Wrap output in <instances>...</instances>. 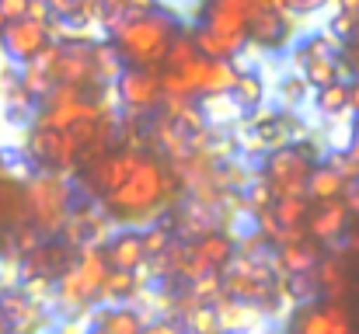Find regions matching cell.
Segmentation results:
<instances>
[{
  "label": "cell",
  "instance_id": "6da1fadb",
  "mask_svg": "<svg viewBox=\"0 0 359 334\" xmlns=\"http://www.w3.org/2000/svg\"><path fill=\"white\" fill-rule=\"evenodd\" d=\"M175 35H178V21L164 11H147V14L112 21V49L133 70H161Z\"/></svg>",
  "mask_w": 359,
  "mask_h": 334
},
{
  "label": "cell",
  "instance_id": "7a4b0ae2",
  "mask_svg": "<svg viewBox=\"0 0 359 334\" xmlns=\"http://www.w3.org/2000/svg\"><path fill=\"white\" fill-rule=\"evenodd\" d=\"M171 188L175 185L168 178V167L161 160L143 157L119 188L112 195H105V209L116 213L119 220H143V216H154L161 209V202L171 195Z\"/></svg>",
  "mask_w": 359,
  "mask_h": 334
},
{
  "label": "cell",
  "instance_id": "3957f363",
  "mask_svg": "<svg viewBox=\"0 0 359 334\" xmlns=\"http://www.w3.org/2000/svg\"><path fill=\"white\" fill-rule=\"evenodd\" d=\"M74 206V185L70 178L56 171H35L25 181V209L32 216V226L46 237H60L63 226L70 220Z\"/></svg>",
  "mask_w": 359,
  "mask_h": 334
},
{
  "label": "cell",
  "instance_id": "277c9868",
  "mask_svg": "<svg viewBox=\"0 0 359 334\" xmlns=\"http://www.w3.org/2000/svg\"><path fill=\"white\" fill-rule=\"evenodd\" d=\"M109 265H105V254L98 247H81L77 258L70 261V268L56 279V296L63 307L70 310H84L88 303L98 300L105 279H109Z\"/></svg>",
  "mask_w": 359,
  "mask_h": 334
},
{
  "label": "cell",
  "instance_id": "5b68a950",
  "mask_svg": "<svg viewBox=\"0 0 359 334\" xmlns=\"http://www.w3.org/2000/svg\"><path fill=\"white\" fill-rule=\"evenodd\" d=\"M311 153L304 146H286L276 153H265V174L262 181L272 192V202L279 199H307V178H311Z\"/></svg>",
  "mask_w": 359,
  "mask_h": 334
},
{
  "label": "cell",
  "instance_id": "8992f818",
  "mask_svg": "<svg viewBox=\"0 0 359 334\" xmlns=\"http://www.w3.org/2000/svg\"><path fill=\"white\" fill-rule=\"evenodd\" d=\"M116 95H119V105L129 115H147V111L161 109L164 105L161 70H133V67H126L122 77L116 81Z\"/></svg>",
  "mask_w": 359,
  "mask_h": 334
},
{
  "label": "cell",
  "instance_id": "52a82bcc",
  "mask_svg": "<svg viewBox=\"0 0 359 334\" xmlns=\"http://www.w3.org/2000/svg\"><path fill=\"white\" fill-rule=\"evenodd\" d=\"M49 46V25H39V21H11L0 28V53L14 63V67H25L32 63L42 49Z\"/></svg>",
  "mask_w": 359,
  "mask_h": 334
},
{
  "label": "cell",
  "instance_id": "ba28073f",
  "mask_svg": "<svg viewBox=\"0 0 359 334\" xmlns=\"http://www.w3.org/2000/svg\"><path fill=\"white\" fill-rule=\"evenodd\" d=\"M140 160H143V157H140V150L105 153L102 160H95V164L88 167V174H84V188H88L95 199H105V195H112L122 181H126L133 171H136V164H140Z\"/></svg>",
  "mask_w": 359,
  "mask_h": 334
},
{
  "label": "cell",
  "instance_id": "9c48e42d",
  "mask_svg": "<svg viewBox=\"0 0 359 334\" xmlns=\"http://www.w3.org/2000/svg\"><path fill=\"white\" fill-rule=\"evenodd\" d=\"M91 46L95 42H60V60L53 67V81L56 84H70V88H98L95 81V60H91Z\"/></svg>",
  "mask_w": 359,
  "mask_h": 334
},
{
  "label": "cell",
  "instance_id": "30bf717a",
  "mask_svg": "<svg viewBox=\"0 0 359 334\" xmlns=\"http://www.w3.org/2000/svg\"><path fill=\"white\" fill-rule=\"evenodd\" d=\"M199 28L224 39H248V11L234 0H206Z\"/></svg>",
  "mask_w": 359,
  "mask_h": 334
},
{
  "label": "cell",
  "instance_id": "8fae6325",
  "mask_svg": "<svg viewBox=\"0 0 359 334\" xmlns=\"http://www.w3.org/2000/svg\"><path fill=\"white\" fill-rule=\"evenodd\" d=\"M353 317L346 310V303H321V307H307L297 321V334H353Z\"/></svg>",
  "mask_w": 359,
  "mask_h": 334
},
{
  "label": "cell",
  "instance_id": "7c38bea8",
  "mask_svg": "<svg viewBox=\"0 0 359 334\" xmlns=\"http://www.w3.org/2000/svg\"><path fill=\"white\" fill-rule=\"evenodd\" d=\"M105 111L98 102H70V105H60V109H42L35 115V125L39 129H53V132H67L81 122H102Z\"/></svg>",
  "mask_w": 359,
  "mask_h": 334
},
{
  "label": "cell",
  "instance_id": "4fadbf2b",
  "mask_svg": "<svg viewBox=\"0 0 359 334\" xmlns=\"http://www.w3.org/2000/svg\"><path fill=\"white\" fill-rule=\"evenodd\" d=\"M105 265L112 272H140L147 265V254H143V240H140V230H122L116 233L109 244H105Z\"/></svg>",
  "mask_w": 359,
  "mask_h": 334
},
{
  "label": "cell",
  "instance_id": "5bb4252c",
  "mask_svg": "<svg viewBox=\"0 0 359 334\" xmlns=\"http://www.w3.org/2000/svg\"><path fill=\"white\" fill-rule=\"evenodd\" d=\"M286 39H290V18H279V14L265 11L262 4H255L248 11V42H258L265 49H276Z\"/></svg>",
  "mask_w": 359,
  "mask_h": 334
},
{
  "label": "cell",
  "instance_id": "9a60e30c",
  "mask_svg": "<svg viewBox=\"0 0 359 334\" xmlns=\"http://www.w3.org/2000/svg\"><path fill=\"white\" fill-rule=\"evenodd\" d=\"M346 220H349V209H346V202L339 199V202H325L311 220H307V233L314 237V240H325V244H335L342 233H346Z\"/></svg>",
  "mask_w": 359,
  "mask_h": 334
},
{
  "label": "cell",
  "instance_id": "2e32d148",
  "mask_svg": "<svg viewBox=\"0 0 359 334\" xmlns=\"http://www.w3.org/2000/svg\"><path fill=\"white\" fill-rule=\"evenodd\" d=\"M318 261H321L318 247H314L311 240H297V244L279 247V254H276V272L286 275V279H293V275H311V268H318Z\"/></svg>",
  "mask_w": 359,
  "mask_h": 334
},
{
  "label": "cell",
  "instance_id": "e0dca14e",
  "mask_svg": "<svg viewBox=\"0 0 359 334\" xmlns=\"http://www.w3.org/2000/svg\"><path fill=\"white\" fill-rule=\"evenodd\" d=\"M192 46H196V53H199L203 60L220 63V60L241 56V49L248 46V39H224V35H213V32H206V28H196V32H192Z\"/></svg>",
  "mask_w": 359,
  "mask_h": 334
},
{
  "label": "cell",
  "instance_id": "ac0fdd59",
  "mask_svg": "<svg viewBox=\"0 0 359 334\" xmlns=\"http://www.w3.org/2000/svg\"><path fill=\"white\" fill-rule=\"evenodd\" d=\"M241 70L234 60H220V63H210L206 60V74H203V84H199V98H220V95H231L234 84H238Z\"/></svg>",
  "mask_w": 359,
  "mask_h": 334
},
{
  "label": "cell",
  "instance_id": "d6986e66",
  "mask_svg": "<svg viewBox=\"0 0 359 334\" xmlns=\"http://www.w3.org/2000/svg\"><path fill=\"white\" fill-rule=\"evenodd\" d=\"M346 181L328 167V164H314L311 167V178H307V199H314V202H339L342 195H346Z\"/></svg>",
  "mask_w": 359,
  "mask_h": 334
},
{
  "label": "cell",
  "instance_id": "ffe728a7",
  "mask_svg": "<svg viewBox=\"0 0 359 334\" xmlns=\"http://www.w3.org/2000/svg\"><path fill=\"white\" fill-rule=\"evenodd\" d=\"M95 328L102 334H140L143 331V317L129 303L126 307H105V310L95 314Z\"/></svg>",
  "mask_w": 359,
  "mask_h": 334
},
{
  "label": "cell",
  "instance_id": "44dd1931",
  "mask_svg": "<svg viewBox=\"0 0 359 334\" xmlns=\"http://www.w3.org/2000/svg\"><path fill=\"white\" fill-rule=\"evenodd\" d=\"M314 286L328 296L325 303H342V293H346V268H342V258L339 254H328L325 261H318V279Z\"/></svg>",
  "mask_w": 359,
  "mask_h": 334
},
{
  "label": "cell",
  "instance_id": "7402d4cb",
  "mask_svg": "<svg viewBox=\"0 0 359 334\" xmlns=\"http://www.w3.org/2000/svg\"><path fill=\"white\" fill-rule=\"evenodd\" d=\"M213 310H217V321H220L224 334L244 331V328H251L258 321V310L251 303H238V300H220V303H213Z\"/></svg>",
  "mask_w": 359,
  "mask_h": 334
},
{
  "label": "cell",
  "instance_id": "603a6c76",
  "mask_svg": "<svg viewBox=\"0 0 359 334\" xmlns=\"http://www.w3.org/2000/svg\"><path fill=\"white\" fill-rule=\"evenodd\" d=\"M136 293H140V279H136L133 272H109V279H105L98 300H105L109 307H126Z\"/></svg>",
  "mask_w": 359,
  "mask_h": 334
},
{
  "label": "cell",
  "instance_id": "cb8c5ba5",
  "mask_svg": "<svg viewBox=\"0 0 359 334\" xmlns=\"http://www.w3.org/2000/svg\"><path fill=\"white\" fill-rule=\"evenodd\" d=\"M231 98H234V105H238L241 111L258 109L262 98H265V84H262V77H258L255 70H241L238 84H234V91H231Z\"/></svg>",
  "mask_w": 359,
  "mask_h": 334
},
{
  "label": "cell",
  "instance_id": "d4e9b609",
  "mask_svg": "<svg viewBox=\"0 0 359 334\" xmlns=\"http://www.w3.org/2000/svg\"><path fill=\"white\" fill-rule=\"evenodd\" d=\"M314 105H318V111H321L325 118H335V115L349 111V84L339 81V84H332V88H321Z\"/></svg>",
  "mask_w": 359,
  "mask_h": 334
},
{
  "label": "cell",
  "instance_id": "484cf974",
  "mask_svg": "<svg viewBox=\"0 0 359 334\" xmlns=\"http://www.w3.org/2000/svg\"><path fill=\"white\" fill-rule=\"evenodd\" d=\"M192 60H199V53H196V46H192V35H175V42H171V49H168V56H164V63H161V70H171V74H178L182 67H189Z\"/></svg>",
  "mask_w": 359,
  "mask_h": 334
},
{
  "label": "cell",
  "instance_id": "4316f807",
  "mask_svg": "<svg viewBox=\"0 0 359 334\" xmlns=\"http://www.w3.org/2000/svg\"><path fill=\"white\" fill-rule=\"evenodd\" d=\"M272 216L283 230L304 226L307 223V199H279V202H272Z\"/></svg>",
  "mask_w": 359,
  "mask_h": 334
},
{
  "label": "cell",
  "instance_id": "83f0119b",
  "mask_svg": "<svg viewBox=\"0 0 359 334\" xmlns=\"http://www.w3.org/2000/svg\"><path fill=\"white\" fill-rule=\"evenodd\" d=\"M307 95H311V88H307V81H304V77L290 74V77H283V81H279V105H283L286 111H293L297 105H304V102H307Z\"/></svg>",
  "mask_w": 359,
  "mask_h": 334
},
{
  "label": "cell",
  "instance_id": "f1b7e54d",
  "mask_svg": "<svg viewBox=\"0 0 359 334\" xmlns=\"http://www.w3.org/2000/svg\"><path fill=\"white\" fill-rule=\"evenodd\" d=\"M140 240H143V254H147V261H150V258H161V254L171 247V233H168V226H157V223H150L147 230H140Z\"/></svg>",
  "mask_w": 359,
  "mask_h": 334
},
{
  "label": "cell",
  "instance_id": "f546056e",
  "mask_svg": "<svg viewBox=\"0 0 359 334\" xmlns=\"http://www.w3.org/2000/svg\"><path fill=\"white\" fill-rule=\"evenodd\" d=\"M248 206H251V213H262V209H269L272 206V192H269V185L258 178L251 188H248V199H244Z\"/></svg>",
  "mask_w": 359,
  "mask_h": 334
},
{
  "label": "cell",
  "instance_id": "4dcf8cb0",
  "mask_svg": "<svg viewBox=\"0 0 359 334\" xmlns=\"http://www.w3.org/2000/svg\"><path fill=\"white\" fill-rule=\"evenodd\" d=\"M28 4H32V0H0V18H4V25L21 21V18L28 14Z\"/></svg>",
  "mask_w": 359,
  "mask_h": 334
},
{
  "label": "cell",
  "instance_id": "1f68e13d",
  "mask_svg": "<svg viewBox=\"0 0 359 334\" xmlns=\"http://www.w3.org/2000/svg\"><path fill=\"white\" fill-rule=\"evenodd\" d=\"M356 25H359V18L356 14H346V11H339V14H335V21H332V28H335V35H339V39L356 35Z\"/></svg>",
  "mask_w": 359,
  "mask_h": 334
},
{
  "label": "cell",
  "instance_id": "d6a6232c",
  "mask_svg": "<svg viewBox=\"0 0 359 334\" xmlns=\"http://www.w3.org/2000/svg\"><path fill=\"white\" fill-rule=\"evenodd\" d=\"M140 334H185L178 321H154V324H143Z\"/></svg>",
  "mask_w": 359,
  "mask_h": 334
},
{
  "label": "cell",
  "instance_id": "836d02e7",
  "mask_svg": "<svg viewBox=\"0 0 359 334\" xmlns=\"http://www.w3.org/2000/svg\"><path fill=\"white\" fill-rule=\"evenodd\" d=\"M328 0H286V7H290V14H311V11H318V7H325Z\"/></svg>",
  "mask_w": 359,
  "mask_h": 334
},
{
  "label": "cell",
  "instance_id": "e575fe53",
  "mask_svg": "<svg viewBox=\"0 0 359 334\" xmlns=\"http://www.w3.org/2000/svg\"><path fill=\"white\" fill-rule=\"evenodd\" d=\"M349 111L359 118V81H353V84H349Z\"/></svg>",
  "mask_w": 359,
  "mask_h": 334
},
{
  "label": "cell",
  "instance_id": "d590c367",
  "mask_svg": "<svg viewBox=\"0 0 359 334\" xmlns=\"http://www.w3.org/2000/svg\"><path fill=\"white\" fill-rule=\"evenodd\" d=\"M349 157L359 164V118L353 122V143H349Z\"/></svg>",
  "mask_w": 359,
  "mask_h": 334
},
{
  "label": "cell",
  "instance_id": "8d00e7d4",
  "mask_svg": "<svg viewBox=\"0 0 359 334\" xmlns=\"http://www.w3.org/2000/svg\"><path fill=\"white\" fill-rule=\"evenodd\" d=\"M339 11H346V14H356V18H359V0H339Z\"/></svg>",
  "mask_w": 359,
  "mask_h": 334
},
{
  "label": "cell",
  "instance_id": "74e56055",
  "mask_svg": "<svg viewBox=\"0 0 359 334\" xmlns=\"http://www.w3.org/2000/svg\"><path fill=\"white\" fill-rule=\"evenodd\" d=\"M234 4H241V7H244V11H251V7H255V4H258V0H234Z\"/></svg>",
  "mask_w": 359,
  "mask_h": 334
},
{
  "label": "cell",
  "instance_id": "f35d334b",
  "mask_svg": "<svg viewBox=\"0 0 359 334\" xmlns=\"http://www.w3.org/2000/svg\"><path fill=\"white\" fill-rule=\"evenodd\" d=\"M0 220H4V195H0Z\"/></svg>",
  "mask_w": 359,
  "mask_h": 334
},
{
  "label": "cell",
  "instance_id": "ab89813d",
  "mask_svg": "<svg viewBox=\"0 0 359 334\" xmlns=\"http://www.w3.org/2000/svg\"><path fill=\"white\" fill-rule=\"evenodd\" d=\"M88 334H102V331H98V328H91V331H88Z\"/></svg>",
  "mask_w": 359,
  "mask_h": 334
},
{
  "label": "cell",
  "instance_id": "60d3db41",
  "mask_svg": "<svg viewBox=\"0 0 359 334\" xmlns=\"http://www.w3.org/2000/svg\"><path fill=\"white\" fill-rule=\"evenodd\" d=\"M0 293H4V289H0Z\"/></svg>",
  "mask_w": 359,
  "mask_h": 334
}]
</instances>
